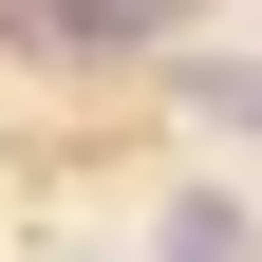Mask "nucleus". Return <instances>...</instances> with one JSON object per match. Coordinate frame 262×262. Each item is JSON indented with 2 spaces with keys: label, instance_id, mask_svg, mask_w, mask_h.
<instances>
[{
  "label": "nucleus",
  "instance_id": "nucleus-1",
  "mask_svg": "<svg viewBox=\"0 0 262 262\" xmlns=\"http://www.w3.org/2000/svg\"><path fill=\"white\" fill-rule=\"evenodd\" d=\"M0 19H19L38 56H113V38H150L169 0H0Z\"/></svg>",
  "mask_w": 262,
  "mask_h": 262
},
{
  "label": "nucleus",
  "instance_id": "nucleus-3",
  "mask_svg": "<svg viewBox=\"0 0 262 262\" xmlns=\"http://www.w3.org/2000/svg\"><path fill=\"white\" fill-rule=\"evenodd\" d=\"M169 262H244V206H225V187H187V206H169Z\"/></svg>",
  "mask_w": 262,
  "mask_h": 262
},
{
  "label": "nucleus",
  "instance_id": "nucleus-2",
  "mask_svg": "<svg viewBox=\"0 0 262 262\" xmlns=\"http://www.w3.org/2000/svg\"><path fill=\"white\" fill-rule=\"evenodd\" d=\"M169 94H187V113H206V131H244V150H262V56H187Z\"/></svg>",
  "mask_w": 262,
  "mask_h": 262
}]
</instances>
